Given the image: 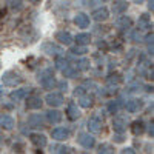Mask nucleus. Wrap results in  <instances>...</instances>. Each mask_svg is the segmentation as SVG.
Here are the masks:
<instances>
[{
  "label": "nucleus",
  "instance_id": "obj_1",
  "mask_svg": "<svg viewBox=\"0 0 154 154\" xmlns=\"http://www.w3.org/2000/svg\"><path fill=\"white\" fill-rule=\"evenodd\" d=\"M38 82H40V85L43 86V88H46V89H51L54 85H56V80H54V72H53V69H49V68H46V69H42L40 72H38Z\"/></svg>",
  "mask_w": 154,
  "mask_h": 154
},
{
  "label": "nucleus",
  "instance_id": "obj_2",
  "mask_svg": "<svg viewBox=\"0 0 154 154\" xmlns=\"http://www.w3.org/2000/svg\"><path fill=\"white\" fill-rule=\"evenodd\" d=\"M22 82V77L16 72V71H6L2 75V83L6 86H16Z\"/></svg>",
  "mask_w": 154,
  "mask_h": 154
},
{
  "label": "nucleus",
  "instance_id": "obj_3",
  "mask_svg": "<svg viewBox=\"0 0 154 154\" xmlns=\"http://www.w3.org/2000/svg\"><path fill=\"white\" fill-rule=\"evenodd\" d=\"M88 130L93 134H100L103 131V120L100 117H97V116H94V117H91L88 120Z\"/></svg>",
  "mask_w": 154,
  "mask_h": 154
},
{
  "label": "nucleus",
  "instance_id": "obj_4",
  "mask_svg": "<svg viewBox=\"0 0 154 154\" xmlns=\"http://www.w3.org/2000/svg\"><path fill=\"white\" fill-rule=\"evenodd\" d=\"M77 142H79L83 148L89 149V148H93L96 145V139L93 136H89V133H80L79 136H77Z\"/></svg>",
  "mask_w": 154,
  "mask_h": 154
},
{
  "label": "nucleus",
  "instance_id": "obj_5",
  "mask_svg": "<svg viewBox=\"0 0 154 154\" xmlns=\"http://www.w3.org/2000/svg\"><path fill=\"white\" fill-rule=\"evenodd\" d=\"M40 48H42L43 53L48 54V56H60V54L63 53V49H62L59 45L53 43V42H46V43H43Z\"/></svg>",
  "mask_w": 154,
  "mask_h": 154
},
{
  "label": "nucleus",
  "instance_id": "obj_6",
  "mask_svg": "<svg viewBox=\"0 0 154 154\" xmlns=\"http://www.w3.org/2000/svg\"><path fill=\"white\" fill-rule=\"evenodd\" d=\"M45 102H46L49 106L56 108V106H60V105L63 103V96H62L60 93H49V94L45 97Z\"/></svg>",
  "mask_w": 154,
  "mask_h": 154
},
{
  "label": "nucleus",
  "instance_id": "obj_7",
  "mask_svg": "<svg viewBox=\"0 0 154 154\" xmlns=\"http://www.w3.org/2000/svg\"><path fill=\"white\" fill-rule=\"evenodd\" d=\"M108 17H109V11L103 6H100V8L93 11V19L97 20V22H105Z\"/></svg>",
  "mask_w": 154,
  "mask_h": 154
},
{
  "label": "nucleus",
  "instance_id": "obj_8",
  "mask_svg": "<svg viewBox=\"0 0 154 154\" xmlns=\"http://www.w3.org/2000/svg\"><path fill=\"white\" fill-rule=\"evenodd\" d=\"M56 40H59L60 45H71L72 43V35L68 32V31H59L56 34Z\"/></svg>",
  "mask_w": 154,
  "mask_h": 154
},
{
  "label": "nucleus",
  "instance_id": "obj_9",
  "mask_svg": "<svg viewBox=\"0 0 154 154\" xmlns=\"http://www.w3.org/2000/svg\"><path fill=\"white\" fill-rule=\"evenodd\" d=\"M126 111L128 112H137L140 108L143 106V102L140 100V99H131V100H128L126 102Z\"/></svg>",
  "mask_w": 154,
  "mask_h": 154
},
{
  "label": "nucleus",
  "instance_id": "obj_10",
  "mask_svg": "<svg viewBox=\"0 0 154 154\" xmlns=\"http://www.w3.org/2000/svg\"><path fill=\"white\" fill-rule=\"evenodd\" d=\"M42 105H43V100L38 97V96L28 97V102H26V108L28 109H40Z\"/></svg>",
  "mask_w": 154,
  "mask_h": 154
},
{
  "label": "nucleus",
  "instance_id": "obj_11",
  "mask_svg": "<svg viewBox=\"0 0 154 154\" xmlns=\"http://www.w3.org/2000/svg\"><path fill=\"white\" fill-rule=\"evenodd\" d=\"M26 96H28V89L23 88V89H16V91H12L9 94V99L14 102V103H17V102H22Z\"/></svg>",
  "mask_w": 154,
  "mask_h": 154
},
{
  "label": "nucleus",
  "instance_id": "obj_12",
  "mask_svg": "<svg viewBox=\"0 0 154 154\" xmlns=\"http://www.w3.org/2000/svg\"><path fill=\"white\" fill-rule=\"evenodd\" d=\"M53 139L59 140V142H62V140H66L69 137V131L66 130V128H56V130H53Z\"/></svg>",
  "mask_w": 154,
  "mask_h": 154
},
{
  "label": "nucleus",
  "instance_id": "obj_13",
  "mask_svg": "<svg viewBox=\"0 0 154 154\" xmlns=\"http://www.w3.org/2000/svg\"><path fill=\"white\" fill-rule=\"evenodd\" d=\"M74 23L79 28H88L89 26V17L86 14H83V12H79V14L74 17Z\"/></svg>",
  "mask_w": 154,
  "mask_h": 154
},
{
  "label": "nucleus",
  "instance_id": "obj_14",
  "mask_svg": "<svg viewBox=\"0 0 154 154\" xmlns=\"http://www.w3.org/2000/svg\"><path fill=\"white\" fill-rule=\"evenodd\" d=\"M131 25H133V20L130 17H126V16H122L120 19H117V22H116V26H117L119 29H122V31L130 29Z\"/></svg>",
  "mask_w": 154,
  "mask_h": 154
},
{
  "label": "nucleus",
  "instance_id": "obj_15",
  "mask_svg": "<svg viewBox=\"0 0 154 154\" xmlns=\"http://www.w3.org/2000/svg\"><path fill=\"white\" fill-rule=\"evenodd\" d=\"M66 117L69 120H77L80 117V111H79V108H77L75 103H69L68 105V108H66Z\"/></svg>",
  "mask_w": 154,
  "mask_h": 154
},
{
  "label": "nucleus",
  "instance_id": "obj_16",
  "mask_svg": "<svg viewBox=\"0 0 154 154\" xmlns=\"http://www.w3.org/2000/svg\"><path fill=\"white\" fill-rule=\"evenodd\" d=\"M79 105H80L82 108H91V106L94 105L93 96H89V94H86V93H83L82 96H79Z\"/></svg>",
  "mask_w": 154,
  "mask_h": 154
},
{
  "label": "nucleus",
  "instance_id": "obj_17",
  "mask_svg": "<svg viewBox=\"0 0 154 154\" xmlns=\"http://www.w3.org/2000/svg\"><path fill=\"white\" fill-rule=\"evenodd\" d=\"M112 128H114L116 133H122L123 134L125 130H126V120L123 117H116L112 120Z\"/></svg>",
  "mask_w": 154,
  "mask_h": 154
},
{
  "label": "nucleus",
  "instance_id": "obj_18",
  "mask_svg": "<svg viewBox=\"0 0 154 154\" xmlns=\"http://www.w3.org/2000/svg\"><path fill=\"white\" fill-rule=\"evenodd\" d=\"M29 139H31L32 145H35L37 148H43V146H46V137H45L43 134H31Z\"/></svg>",
  "mask_w": 154,
  "mask_h": 154
},
{
  "label": "nucleus",
  "instance_id": "obj_19",
  "mask_svg": "<svg viewBox=\"0 0 154 154\" xmlns=\"http://www.w3.org/2000/svg\"><path fill=\"white\" fill-rule=\"evenodd\" d=\"M28 123L31 128H43V119L40 117V114H32L28 117Z\"/></svg>",
  "mask_w": 154,
  "mask_h": 154
},
{
  "label": "nucleus",
  "instance_id": "obj_20",
  "mask_svg": "<svg viewBox=\"0 0 154 154\" xmlns=\"http://www.w3.org/2000/svg\"><path fill=\"white\" fill-rule=\"evenodd\" d=\"M46 119L49 123H59L62 120V112L57 111V109H49L46 112Z\"/></svg>",
  "mask_w": 154,
  "mask_h": 154
},
{
  "label": "nucleus",
  "instance_id": "obj_21",
  "mask_svg": "<svg viewBox=\"0 0 154 154\" xmlns=\"http://www.w3.org/2000/svg\"><path fill=\"white\" fill-rule=\"evenodd\" d=\"M0 126L6 131H11L14 128V119L11 116H3V117H0Z\"/></svg>",
  "mask_w": 154,
  "mask_h": 154
},
{
  "label": "nucleus",
  "instance_id": "obj_22",
  "mask_svg": "<svg viewBox=\"0 0 154 154\" xmlns=\"http://www.w3.org/2000/svg\"><path fill=\"white\" fill-rule=\"evenodd\" d=\"M126 9H128V3H126V2H123V0L112 3V12H114L116 16H120V14H123V12H125Z\"/></svg>",
  "mask_w": 154,
  "mask_h": 154
},
{
  "label": "nucleus",
  "instance_id": "obj_23",
  "mask_svg": "<svg viewBox=\"0 0 154 154\" xmlns=\"http://www.w3.org/2000/svg\"><path fill=\"white\" fill-rule=\"evenodd\" d=\"M131 131H133L134 136L143 134V131H145V123H143L142 120H136V122H133V125H131Z\"/></svg>",
  "mask_w": 154,
  "mask_h": 154
},
{
  "label": "nucleus",
  "instance_id": "obj_24",
  "mask_svg": "<svg viewBox=\"0 0 154 154\" xmlns=\"http://www.w3.org/2000/svg\"><path fill=\"white\" fill-rule=\"evenodd\" d=\"M137 28L140 31H143V29H148L149 28V17L146 14H142L139 17V22H137Z\"/></svg>",
  "mask_w": 154,
  "mask_h": 154
},
{
  "label": "nucleus",
  "instance_id": "obj_25",
  "mask_svg": "<svg viewBox=\"0 0 154 154\" xmlns=\"http://www.w3.org/2000/svg\"><path fill=\"white\" fill-rule=\"evenodd\" d=\"M89 40H91V35H89L88 32H80L75 35V42L77 45H88Z\"/></svg>",
  "mask_w": 154,
  "mask_h": 154
},
{
  "label": "nucleus",
  "instance_id": "obj_26",
  "mask_svg": "<svg viewBox=\"0 0 154 154\" xmlns=\"http://www.w3.org/2000/svg\"><path fill=\"white\" fill-rule=\"evenodd\" d=\"M62 72H63V75H65V77H69V79H72V77H77V74H79V69H77L75 66H72V65H68L65 69H62Z\"/></svg>",
  "mask_w": 154,
  "mask_h": 154
},
{
  "label": "nucleus",
  "instance_id": "obj_27",
  "mask_svg": "<svg viewBox=\"0 0 154 154\" xmlns=\"http://www.w3.org/2000/svg\"><path fill=\"white\" fill-rule=\"evenodd\" d=\"M122 82V75L120 74H109L108 77H106V83L109 85V86H112V85H119Z\"/></svg>",
  "mask_w": 154,
  "mask_h": 154
},
{
  "label": "nucleus",
  "instance_id": "obj_28",
  "mask_svg": "<svg viewBox=\"0 0 154 154\" xmlns=\"http://www.w3.org/2000/svg\"><path fill=\"white\" fill-rule=\"evenodd\" d=\"M69 65V60L66 59V57H63V56H59L57 59H56V66L62 71V69H65L66 66Z\"/></svg>",
  "mask_w": 154,
  "mask_h": 154
},
{
  "label": "nucleus",
  "instance_id": "obj_29",
  "mask_svg": "<svg viewBox=\"0 0 154 154\" xmlns=\"http://www.w3.org/2000/svg\"><path fill=\"white\" fill-rule=\"evenodd\" d=\"M69 53L74 54V56H83L85 53H88V49H86L85 45H77V46H72V48H71Z\"/></svg>",
  "mask_w": 154,
  "mask_h": 154
},
{
  "label": "nucleus",
  "instance_id": "obj_30",
  "mask_svg": "<svg viewBox=\"0 0 154 154\" xmlns=\"http://www.w3.org/2000/svg\"><path fill=\"white\" fill-rule=\"evenodd\" d=\"M6 5H8V8L9 9H12V11H20L22 9V0H6Z\"/></svg>",
  "mask_w": 154,
  "mask_h": 154
},
{
  "label": "nucleus",
  "instance_id": "obj_31",
  "mask_svg": "<svg viewBox=\"0 0 154 154\" xmlns=\"http://www.w3.org/2000/svg\"><path fill=\"white\" fill-rule=\"evenodd\" d=\"M75 68L79 69V71H85V69H88V68H89V60H86V59H80V60H77Z\"/></svg>",
  "mask_w": 154,
  "mask_h": 154
},
{
  "label": "nucleus",
  "instance_id": "obj_32",
  "mask_svg": "<svg viewBox=\"0 0 154 154\" xmlns=\"http://www.w3.org/2000/svg\"><path fill=\"white\" fill-rule=\"evenodd\" d=\"M51 151H54V152H72V148L63 146V145H53L51 146Z\"/></svg>",
  "mask_w": 154,
  "mask_h": 154
},
{
  "label": "nucleus",
  "instance_id": "obj_33",
  "mask_svg": "<svg viewBox=\"0 0 154 154\" xmlns=\"http://www.w3.org/2000/svg\"><path fill=\"white\" fill-rule=\"evenodd\" d=\"M119 108H120V102H119V100H112V102H109V103H108V109H109V112H112V114L117 112Z\"/></svg>",
  "mask_w": 154,
  "mask_h": 154
},
{
  "label": "nucleus",
  "instance_id": "obj_34",
  "mask_svg": "<svg viewBox=\"0 0 154 154\" xmlns=\"http://www.w3.org/2000/svg\"><path fill=\"white\" fill-rule=\"evenodd\" d=\"M99 152H103V154H106V152H114V148H112L111 145H108V143H103V145L99 146Z\"/></svg>",
  "mask_w": 154,
  "mask_h": 154
},
{
  "label": "nucleus",
  "instance_id": "obj_35",
  "mask_svg": "<svg viewBox=\"0 0 154 154\" xmlns=\"http://www.w3.org/2000/svg\"><path fill=\"white\" fill-rule=\"evenodd\" d=\"M83 93H85V88H83V86H79V88H75L74 96H75V97H79V96H82Z\"/></svg>",
  "mask_w": 154,
  "mask_h": 154
},
{
  "label": "nucleus",
  "instance_id": "obj_36",
  "mask_svg": "<svg viewBox=\"0 0 154 154\" xmlns=\"http://www.w3.org/2000/svg\"><path fill=\"white\" fill-rule=\"evenodd\" d=\"M123 136H122V133H117V134H116L114 136V142H117V143H120V142H123Z\"/></svg>",
  "mask_w": 154,
  "mask_h": 154
},
{
  "label": "nucleus",
  "instance_id": "obj_37",
  "mask_svg": "<svg viewBox=\"0 0 154 154\" xmlns=\"http://www.w3.org/2000/svg\"><path fill=\"white\" fill-rule=\"evenodd\" d=\"M122 152H123V154H134L136 151H134L133 148H125V149H122Z\"/></svg>",
  "mask_w": 154,
  "mask_h": 154
},
{
  "label": "nucleus",
  "instance_id": "obj_38",
  "mask_svg": "<svg viewBox=\"0 0 154 154\" xmlns=\"http://www.w3.org/2000/svg\"><path fill=\"white\" fill-rule=\"evenodd\" d=\"M59 86L62 88V91H66V88H68V83H66V82H60V83H59Z\"/></svg>",
  "mask_w": 154,
  "mask_h": 154
},
{
  "label": "nucleus",
  "instance_id": "obj_39",
  "mask_svg": "<svg viewBox=\"0 0 154 154\" xmlns=\"http://www.w3.org/2000/svg\"><path fill=\"white\" fill-rule=\"evenodd\" d=\"M152 125H154V123H152V120H151V123H149V126H148V133H149L151 137H152V134H154V131H152Z\"/></svg>",
  "mask_w": 154,
  "mask_h": 154
},
{
  "label": "nucleus",
  "instance_id": "obj_40",
  "mask_svg": "<svg viewBox=\"0 0 154 154\" xmlns=\"http://www.w3.org/2000/svg\"><path fill=\"white\" fill-rule=\"evenodd\" d=\"M97 46H99V48H103V49H105V48H106V43H105V42H99V43H97Z\"/></svg>",
  "mask_w": 154,
  "mask_h": 154
},
{
  "label": "nucleus",
  "instance_id": "obj_41",
  "mask_svg": "<svg viewBox=\"0 0 154 154\" xmlns=\"http://www.w3.org/2000/svg\"><path fill=\"white\" fill-rule=\"evenodd\" d=\"M152 2H154V0H149V3H148V8L152 11V8H154V5H152Z\"/></svg>",
  "mask_w": 154,
  "mask_h": 154
},
{
  "label": "nucleus",
  "instance_id": "obj_42",
  "mask_svg": "<svg viewBox=\"0 0 154 154\" xmlns=\"http://www.w3.org/2000/svg\"><path fill=\"white\" fill-rule=\"evenodd\" d=\"M145 0H134V3H137V5H140V3H143Z\"/></svg>",
  "mask_w": 154,
  "mask_h": 154
},
{
  "label": "nucleus",
  "instance_id": "obj_43",
  "mask_svg": "<svg viewBox=\"0 0 154 154\" xmlns=\"http://www.w3.org/2000/svg\"><path fill=\"white\" fill-rule=\"evenodd\" d=\"M2 14H5V11H3V8H2V6H0V16H2Z\"/></svg>",
  "mask_w": 154,
  "mask_h": 154
},
{
  "label": "nucleus",
  "instance_id": "obj_44",
  "mask_svg": "<svg viewBox=\"0 0 154 154\" xmlns=\"http://www.w3.org/2000/svg\"><path fill=\"white\" fill-rule=\"evenodd\" d=\"M2 96H3V89L0 88V99H2Z\"/></svg>",
  "mask_w": 154,
  "mask_h": 154
},
{
  "label": "nucleus",
  "instance_id": "obj_45",
  "mask_svg": "<svg viewBox=\"0 0 154 154\" xmlns=\"http://www.w3.org/2000/svg\"><path fill=\"white\" fill-rule=\"evenodd\" d=\"M31 3H37V2H40V0H29Z\"/></svg>",
  "mask_w": 154,
  "mask_h": 154
},
{
  "label": "nucleus",
  "instance_id": "obj_46",
  "mask_svg": "<svg viewBox=\"0 0 154 154\" xmlns=\"http://www.w3.org/2000/svg\"><path fill=\"white\" fill-rule=\"evenodd\" d=\"M102 2H108V0H102Z\"/></svg>",
  "mask_w": 154,
  "mask_h": 154
},
{
  "label": "nucleus",
  "instance_id": "obj_47",
  "mask_svg": "<svg viewBox=\"0 0 154 154\" xmlns=\"http://www.w3.org/2000/svg\"><path fill=\"white\" fill-rule=\"evenodd\" d=\"M0 68H2V62H0Z\"/></svg>",
  "mask_w": 154,
  "mask_h": 154
}]
</instances>
